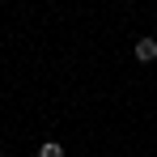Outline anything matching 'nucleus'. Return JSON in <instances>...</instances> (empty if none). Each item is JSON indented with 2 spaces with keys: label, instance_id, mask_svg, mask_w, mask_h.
<instances>
[{
  "label": "nucleus",
  "instance_id": "7ed1b4c3",
  "mask_svg": "<svg viewBox=\"0 0 157 157\" xmlns=\"http://www.w3.org/2000/svg\"><path fill=\"white\" fill-rule=\"evenodd\" d=\"M153 21H157V9H153Z\"/></svg>",
  "mask_w": 157,
  "mask_h": 157
},
{
  "label": "nucleus",
  "instance_id": "20e7f679",
  "mask_svg": "<svg viewBox=\"0 0 157 157\" xmlns=\"http://www.w3.org/2000/svg\"><path fill=\"white\" fill-rule=\"evenodd\" d=\"M0 157H9V153H0Z\"/></svg>",
  "mask_w": 157,
  "mask_h": 157
},
{
  "label": "nucleus",
  "instance_id": "f257e3e1",
  "mask_svg": "<svg viewBox=\"0 0 157 157\" xmlns=\"http://www.w3.org/2000/svg\"><path fill=\"white\" fill-rule=\"evenodd\" d=\"M157 59V38L153 34H140L136 38V64H153Z\"/></svg>",
  "mask_w": 157,
  "mask_h": 157
},
{
  "label": "nucleus",
  "instance_id": "f03ea898",
  "mask_svg": "<svg viewBox=\"0 0 157 157\" xmlns=\"http://www.w3.org/2000/svg\"><path fill=\"white\" fill-rule=\"evenodd\" d=\"M38 157H64V144L59 140H47V144H38Z\"/></svg>",
  "mask_w": 157,
  "mask_h": 157
}]
</instances>
